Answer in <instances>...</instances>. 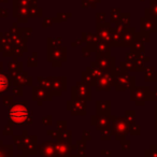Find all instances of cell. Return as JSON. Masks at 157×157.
Masks as SVG:
<instances>
[{
    "label": "cell",
    "mask_w": 157,
    "mask_h": 157,
    "mask_svg": "<svg viewBox=\"0 0 157 157\" xmlns=\"http://www.w3.org/2000/svg\"><path fill=\"white\" fill-rule=\"evenodd\" d=\"M28 110L24 105H14L10 111V118L15 124H23L28 120Z\"/></svg>",
    "instance_id": "6da1fadb"
},
{
    "label": "cell",
    "mask_w": 157,
    "mask_h": 157,
    "mask_svg": "<svg viewBox=\"0 0 157 157\" xmlns=\"http://www.w3.org/2000/svg\"><path fill=\"white\" fill-rule=\"evenodd\" d=\"M9 86V81L7 80L5 75H1L0 74V92H3L6 90Z\"/></svg>",
    "instance_id": "7a4b0ae2"
}]
</instances>
